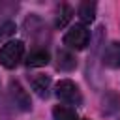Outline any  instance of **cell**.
I'll list each match as a JSON object with an SVG mask.
<instances>
[{
    "mask_svg": "<svg viewBox=\"0 0 120 120\" xmlns=\"http://www.w3.org/2000/svg\"><path fill=\"white\" fill-rule=\"evenodd\" d=\"M34 92L39 98H47L49 96V88H51V77L49 75H34L30 81Z\"/></svg>",
    "mask_w": 120,
    "mask_h": 120,
    "instance_id": "cell-6",
    "label": "cell"
},
{
    "mask_svg": "<svg viewBox=\"0 0 120 120\" xmlns=\"http://www.w3.org/2000/svg\"><path fill=\"white\" fill-rule=\"evenodd\" d=\"M49 52L45 49H34L28 56H26V66L28 68H41L49 64Z\"/></svg>",
    "mask_w": 120,
    "mask_h": 120,
    "instance_id": "cell-7",
    "label": "cell"
},
{
    "mask_svg": "<svg viewBox=\"0 0 120 120\" xmlns=\"http://www.w3.org/2000/svg\"><path fill=\"white\" fill-rule=\"evenodd\" d=\"M56 98L64 103H69V105H81L82 103V96H81L79 86L69 79H64L56 84Z\"/></svg>",
    "mask_w": 120,
    "mask_h": 120,
    "instance_id": "cell-3",
    "label": "cell"
},
{
    "mask_svg": "<svg viewBox=\"0 0 120 120\" xmlns=\"http://www.w3.org/2000/svg\"><path fill=\"white\" fill-rule=\"evenodd\" d=\"M101 62H103V66L112 68V69L120 68V43L118 41H112L105 47V51L101 54Z\"/></svg>",
    "mask_w": 120,
    "mask_h": 120,
    "instance_id": "cell-5",
    "label": "cell"
},
{
    "mask_svg": "<svg viewBox=\"0 0 120 120\" xmlns=\"http://www.w3.org/2000/svg\"><path fill=\"white\" fill-rule=\"evenodd\" d=\"M9 94L15 101V105L21 109V111H30L32 109V103H30V96L26 94V90L17 82V81H9Z\"/></svg>",
    "mask_w": 120,
    "mask_h": 120,
    "instance_id": "cell-4",
    "label": "cell"
},
{
    "mask_svg": "<svg viewBox=\"0 0 120 120\" xmlns=\"http://www.w3.org/2000/svg\"><path fill=\"white\" fill-rule=\"evenodd\" d=\"M52 118L54 120H79L75 109H71L68 105H56L52 109Z\"/></svg>",
    "mask_w": 120,
    "mask_h": 120,
    "instance_id": "cell-11",
    "label": "cell"
},
{
    "mask_svg": "<svg viewBox=\"0 0 120 120\" xmlns=\"http://www.w3.org/2000/svg\"><path fill=\"white\" fill-rule=\"evenodd\" d=\"M24 54V43L21 39H13V41H8L6 45H2L0 49V64L8 69H13L21 58Z\"/></svg>",
    "mask_w": 120,
    "mask_h": 120,
    "instance_id": "cell-1",
    "label": "cell"
},
{
    "mask_svg": "<svg viewBox=\"0 0 120 120\" xmlns=\"http://www.w3.org/2000/svg\"><path fill=\"white\" fill-rule=\"evenodd\" d=\"M77 13L82 22H92L96 19V2H81Z\"/></svg>",
    "mask_w": 120,
    "mask_h": 120,
    "instance_id": "cell-10",
    "label": "cell"
},
{
    "mask_svg": "<svg viewBox=\"0 0 120 120\" xmlns=\"http://www.w3.org/2000/svg\"><path fill=\"white\" fill-rule=\"evenodd\" d=\"M15 34V24L11 21H0V39H6Z\"/></svg>",
    "mask_w": 120,
    "mask_h": 120,
    "instance_id": "cell-12",
    "label": "cell"
},
{
    "mask_svg": "<svg viewBox=\"0 0 120 120\" xmlns=\"http://www.w3.org/2000/svg\"><path fill=\"white\" fill-rule=\"evenodd\" d=\"M88 39H90V32L84 24H75L71 26L66 36H64V45H68L69 49H75V51H81L88 45Z\"/></svg>",
    "mask_w": 120,
    "mask_h": 120,
    "instance_id": "cell-2",
    "label": "cell"
},
{
    "mask_svg": "<svg viewBox=\"0 0 120 120\" xmlns=\"http://www.w3.org/2000/svg\"><path fill=\"white\" fill-rule=\"evenodd\" d=\"M71 17H73V8L69 4H60L56 9V21H54L56 28H64L71 21Z\"/></svg>",
    "mask_w": 120,
    "mask_h": 120,
    "instance_id": "cell-9",
    "label": "cell"
},
{
    "mask_svg": "<svg viewBox=\"0 0 120 120\" xmlns=\"http://www.w3.org/2000/svg\"><path fill=\"white\" fill-rule=\"evenodd\" d=\"M56 68L62 71H71L77 68V58L69 51H58L56 54Z\"/></svg>",
    "mask_w": 120,
    "mask_h": 120,
    "instance_id": "cell-8",
    "label": "cell"
}]
</instances>
